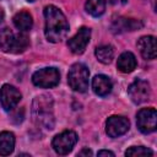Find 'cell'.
<instances>
[{
	"label": "cell",
	"mask_w": 157,
	"mask_h": 157,
	"mask_svg": "<svg viewBox=\"0 0 157 157\" xmlns=\"http://www.w3.org/2000/svg\"><path fill=\"white\" fill-rule=\"evenodd\" d=\"M137 48L144 59L152 60L157 55L156 38L153 36H144L137 40Z\"/></svg>",
	"instance_id": "cell-12"
},
{
	"label": "cell",
	"mask_w": 157,
	"mask_h": 157,
	"mask_svg": "<svg viewBox=\"0 0 157 157\" xmlns=\"http://www.w3.org/2000/svg\"><path fill=\"white\" fill-rule=\"evenodd\" d=\"M153 155V151L145 147V146H132L130 148H128L125 151V156H132V157H136V156H152Z\"/></svg>",
	"instance_id": "cell-20"
},
{
	"label": "cell",
	"mask_w": 157,
	"mask_h": 157,
	"mask_svg": "<svg viewBox=\"0 0 157 157\" xmlns=\"http://www.w3.org/2000/svg\"><path fill=\"white\" fill-rule=\"evenodd\" d=\"M91 39V29L88 27H81L77 33L67 40V47L74 54H82L90 43Z\"/></svg>",
	"instance_id": "cell-11"
},
{
	"label": "cell",
	"mask_w": 157,
	"mask_h": 157,
	"mask_svg": "<svg viewBox=\"0 0 157 157\" xmlns=\"http://www.w3.org/2000/svg\"><path fill=\"white\" fill-rule=\"evenodd\" d=\"M94 55H96V58L99 63L110 64L113 58H114V49L109 44H103V45H99V47L96 48Z\"/></svg>",
	"instance_id": "cell-18"
},
{
	"label": "cell",
	"mask_w": 157,
	"mask_h": 157,
	"mask_svg": "<svg viewBox=\"0 0 157 157\" xmlns=\"http://www.w3.org/2000/svg\"><path fill=\"white\" fill-rule=\"evenodd\" d=\"M12 21H13L15 27H16L18 31H21V32H27V31H29V29L32 28V26H33L32 15H31L28 11H20V12H17V13L13 16Z\"/></svg>",
	"instance_id": "cell-16"
},
{
	"label": "cell",
	"mask_w": 157,
	"mask_h": 157,
	"mask_svg": "<svg viewBox=\"0 0 157 157\" xmlns=\"http://www.w3.org/2000/svg\"><path fill=\"white\" fill-rule=\"evenodd\" d=\"M85 9L91 16L99 17L105 11V0H87Z\"/></svg>",
	"instance_id": "cell-19"
},
{
	"label": "cell",
	"mask_w": 157,
	"mask_h": 157,
	"mask_svg": "<svg viewBox=\"0 0 157 157\" xmlns=\"http://www.w3.org/2000/svg\"><path fill=\"white\" fill-rule=\"evenodd\" d=\"M15 135L11 131L0 132V156H7L12 153L15 148Z\"/></svg>",
	"instance_id": "cell-17"
},
{
	"label": "cell",
	"mask_w": 157,
	"mask_h": 157,
	"mask_svg": "<svg viewBox=\"0 0 157 157\" xmlns=\"http://www.w3.org/2000/svg\"><path fill=\"white\" fill-rule=\"evenodd\" d=\"M53 102L52 97L43 94L34 99L33 102V117L38 124L53 129Z\"/></svg>",
	"instance_id": "cell-3"
},
{
	"label": "cell",
	"mask_w": 157,
	"mask_h": 157,
	"mask_svg": "<svg viewBox=\"0 0 157 157\" xmlns=\"http://www.w3.org/2000/svg\"><path fill=\"white\" fill-rule=\"evenodd\" d=\"M29 44L28 37L21 32L15 34L10 28H0V49L5 53H22Z\"/></svg>",
	"instance_id": "cell-2"
},
{
	"label": "cell",
	"mask_w": 157,
	"mask_h": 157,
	"mask_svg": "<svg viewBox=\"0 0 157 157\" xmlns=\"http://www.w3.org/2000/svg\"><path fill=\"white\" fill-rule=\"evenodd\" d=\"M4 20V11L1 10V7H0V22Z\"/></svg>",
	"instance_id": "cell-24"
},
{
	"label": "cell",
	"mask_w": 157,
	"mask_h": 157,
	"mask_svg": "<svg viewBox=\"0 0 157 157\" xmlns=\"http://www.w3.org/2000/svg\"><path fill=\"white\" fill-rule=\"evenodd\" d=\"M99 157L101 156H110V157H114V153L112 152V151H108V150H101V151H98V153H97Z\"/></svg>",
	"instance_id": "cell-21"
},
{
	"label": "cell",
	"mask_w": 157,
	"mask_h": 157,
	"mask_svg": "<svg viewBox=\"0 0 157 157\" xmlns=\"http://www.w3.org/2000/svg\"><path fill=\"white\" fill-rule=\"evenodd\" d=\"M45 38L52 43L61 42L69 32V22L60 9L54 5H48L44 7Z\"/></svg>",
	"instance_id": "cell-1"
},
{
	"label": "cell",
	"mask_w": 157,
	"mask_h": 157,
	"mask_svg": "<svg viewBox=\"0 0 157 157\" xmlns=\"http://www.w3.org/2000/svg\"><path fill=\"white\" fill-rule=\"evenodd\" d=\"M142 27V23L137 20H132V18H117L113 25H112V29L114 33H121V32H126V31H134L136 28Z\"/></svg>",
	"instance_id": "cell-15"
},
{
	"label": "cell",
	"mask_w": 157,
	"mask_h": 157,
	"mask_svg": "<svg viewBox=\"0 0 157 157\" xmlns=\"http://www.w3.org/2000/svg\"><path fill=\"white\" fill-rule=\"evenodd\" d=\"M27 1H31V2H32V1H34V0H27Z\"/></svg>",
	"instance_id": "cell-25"
},
{
	"label": "cell",
	"mask_w": 157,
	"mask_h": 157,
	"mask_svg": "<svg viewBox=\"0 0 157 157\" xmlns=\"http://www.w3.org/2000/svg\"><path fill=\"white\" fill-rule=\"evenodd\" d=\"M92 88L93 92L101 97H104L110 93L113 88V83L110 78L105 75H96L92 80Z\"/></svg>",
	"instance_id": "cell-13"
},
{
	"label": "cell",
	"mask_w": 157,
	"mask_h": 157,
	"mask_svg": "<svg viewBox=\"0 0 157 157\" xmlns=\"http://www.w3.org/2000/svg\"><path fill=\"white\" fill-rule=\"evenodd\" d=\"M136 65H137L136 58H135V55L131 52H124V53H121L119 55V58H118V61H117L118 70L120 72H124V74L132 72L136 69Z\"/></svg>",
	"instance_id": "cell-14"
},
{
	"label": "cell",
	"mask_w": 157,
	"mask_h": 157,
	"mask_svg": "<svg viewBox=\"0 0 157 157\" xmlns=\"http://www.w3.org/2000/svg\"><path fill=\"white\" fill-rule=\"evenodd\" d=\"M128 94L130 97V99L136 103H144L150 98L151 94V88H150V83L145 80H135L128 88Z\"/></svg>",
	"instance_id": "cell-10"
},
{
	"label": "cell",
	"mask_w": 157,
	"mask_h": 157,
	"mask_svg": "<svg viewBox=\"0 0 157 157\" xmlns=\"http://www.w3.org/2000/svg\"><path fill=\"white\" fill-rule=\"evenodd\" d=\"M136 124L142 134H150L157 126V112L155 108H142L136 114Z\"/></svg>",
	"instance_id": "cell-7"
},
{
	"label": "cell",
	"mask_w": 157,
	"mask_h": 157,
	"mask_svg": "<svg viewBox=\"0 0 157 157\" xmlns=\"http://www.w3.org/2000/svg\"><path fill=\"white\" fill-rule=\"evenodd\" d=\"M60 81V74L55 67H43L32 75V82L40 88L55 87Z\"/></svg>",
	"instance_id": "cell-5"
},
{
	"label": "cell",
	"mask_w": 157,
	"mask_h": 157,
	"mask_svg": "<svg viewBox=\"0 0 157 157\" xmlns=\"http://www.w3.org/2000/svg\"><path fill=\"white\" fill-rule=\"evenodd\" d=\"M77 134L72 130H65L60 134H58L56 136H54L53 141H52V146L54 148V151L58 155H67L69 152H71V150L74 148V146L77 142Z\"/></svg>",
	"instance_id": "cell-6"
},
{
	"label": "cell",
	"mask_w": 157,
	"mask_h": 157,
	"mask_svg": "<svg viewBox=\"0 0 157 157\" xmlns=\"http://www.w3.org/2000/svg\"><path fill=\"white\" fill-rule=\"evenodd\" d=\"M21 98H22L21 92L12 85L5 83L0 88V104L6 112L13 109L20 103Z\"/></svg>",
	"instance_id": "cell-8"
},
{
	"label": "cell",
	"mask_w": 157,
	"mask_h": 157,
	"mask_svg": "<svg viewBox=\"0 0 157 157\" xmlns=\"http://www.w3.org/2000/svg\"><path fill=\"white\" fill-rule=\"evenodd\" d=\"M108 1L113 5H124V4H126L128 0H108Z\"/></svg>",
	"instance_id": "cell-22"
},
{
	"label": "cell",
	"mask_w": 157,
	"mask_h": 157,
	"mask_svg": "<svg viewBox=\"0 0 157 157\" xmlns=\"http://www.w3.org/2000/svg\"><path fill=\"white\" fill-rule=\"evenodd\" d=\"M130 128V121L128 118L123 115H112L107 119L105 123V132L108 136L115 139L124 135Z\"/></svg>",
	"instance_id": "cell-9"
},
{
	"label": "cell",
	"mask_w": 157,
	"mask_h": 157,
	"mask_svg": "<svg viewBox=\"0 0 157 157\" xmlns=\"http://www.w3.org/2000/svg\"><path fill=\"white\" fill-rule=\"evenodd\" d=\"M78 155H80V156H92V151L88 150V148H83Z\"/></svg>",
	"instance_id": "cell-23"
},
{
	"label": "cell",
	"mask_w": 157,
	"mask_h": 157,
	"mask_svg": "<svg viewBox=\"0 0 157 157\" xmlns=\"http://www.w3.org/2000/svg\"><path fill=\"white\" fill-rule=\"evenodd\" d=\"M90 71L82 63H75L71 65L67 74V83L76 92H85L88 88Z\"/></svg>",
	"instance_id": "cell-4"
}]
</instances>
